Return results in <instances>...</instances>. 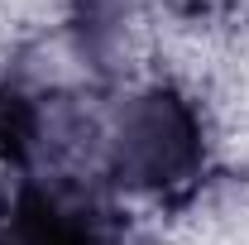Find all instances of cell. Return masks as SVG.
Instances as JSON below:
<instances>
[{"mask_svg": "<svg viewBox=\"0 0 249 245\" xmlns=\"http://www.w3.org/2000/svg\"><path fill=\"white\" fill-rule=\"evenodd\" d=\"M201 121L173 87H154L129 101L120 130L110 140V173L115 183L144 187L158 197H173L201 178Z\"/></svg>", "mask_w": 249, "mask_h": 245, "instance_id": "1", "label": "cell"}, {"mask_svg": "<svg viewBox=\"0 0 249 245\" xmlns=\"http://www.w3.org/2000/svg\"><path fill=\"white\" fill-rule=\"evenodd\" d=\"M0 245H124V221L87 178L5 173Z\"/></svg>", "mask_w": 249, "mask_h": 245, "instance_id": "2", "label": "cell"}]
</instances>
